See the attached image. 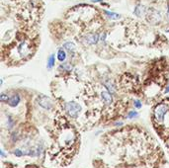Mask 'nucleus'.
I'll return each instance as SVG.
<instances>
[{
	"instance_id": "6",
	"label": "nucleus",
	"mask_w": 169,
	"mask_h": 168,
	"mask_svg": "<svg viewBox=\"0 0 169 168\" xmlns=\"http://www.w3.org/2000/svg\"><path fill=\"white\" fill-rule=\"evenodd\" d=\"M101 99H102L103 103L105 104V105H107V106L111 105L113 102L112 94H111L109 91H102L101 92Z\"/></svg>"
},
{
	"instance_id": "10",
	"label": "nucleus",
	"mask_w": 169,
	"mask_h": 168,
	"mask_svg": "<svg viewBox=\"0 0 169 168\" xmlns=\"http://www.w3.org/2000/svg\"><path fill=\"white\" fill-rule=\"evenodd\" d=\"M56 56H57V59L59 60V62H65V60L66 59V50L65 49H59V50H57V53H56Z\"/></svg>"
},
{
	"instance_id": "2",
	"label": "nucleus",
	"mask_w": 169,
	"mask_h": 168,
	"mask_svg": "<svg viewBox=\"0 0 169 168\" xmlns=\"http://www.w3.org/2000/svg\"><path fill=\"white\" fill-rule=\"evenodd\" d=\"M65 110L71 118H77L81 112V106L74 101H70L65 104Z\"/></svg>"
},
{
	"instance_id": "17",
	"label": "nucleus",
	"mask_w": 169,
	"mask_h": 168,
	"mask_svg": "<svg viewBox=\"0 0 169 168\" xmlns=\"http://www.w3.org/2000/svg\"><path fill=\"white\" fill-rule=\"evenodd\" d=\"M129 119H134V118H136L137 117V112H134V111H131V112H130L129 114H128V116H127Z\"/></svg>"
},
{
	"instance_id": "13",
	"label": "nucleus",
	"mask_w": 169,
	"mask_h": 168,
	"mask_svg": "<svg viewBox=\"0 0 169 168\" xmlns=\"http://www.w3.org/2000/svg\"><path fill=\"white\" fill-rule=\"evenodd\" d=\"M105 14H106V16L111 20H118V19H120V17H121L119 14H117V13L110 12V11H105Z\"/></svg>"
},
{
	"instance_id": "7",
	"label": "nucleus",
	"mask_w": 169,
	"mask_h": 168,
	"mask_svg": "<svg viewBox=\"0 0 169 168\" xmlns=\"http://www.w3.org/2000/svg\"><path fill=\"white\" fill-rule=\"evenodd\" d=\"M62 48L66 50V52H68L69 55H71V56H73L76 52V46H75V44L72 43V42L65 43L62 46Z\"/></svg>"
},
{
	"instance_id": "4",
	"label": "nucleus",
	"mask_w": 169,
	"mask_h": 168,
	"mask_svg": "<svg viewBox=\"0 0 169 168\" xmlns=\"http://www.w3.org/2000/svg\"><path fill=\"white\" fill-rule=\"evenodd\" d=\"M38 103L42 108L46 109V110H50L53 108L52 100H50V98H48L47 96H44V95L40 96L38 98Z\"/></svg>"
},
{
	"instance_id": "9",
	"label": "nucleus",
	"mask_w": 169,
	"mask_h": 168,
	"mask_svg": "<svg viewBox=\"0 0 169 168\" xmlns=\"http://www.w3.org/2000/svg\"><path fill=\"white\" fill-rule=\"evenodd\" d=\"M20 101H21V98H20L19 94H14V95L10 96V98H9L7 103L10 107H16V106H18Z\"/></svg>"
},
{
	"instance_id": "1",
	"label": "nucleus",
	"mask_w": 169,
	"mask_h": 168,
	"mask_svg": "<svg viewBox=\"0 0 169 168\" xmlns=\"http://www.w3.org/2000/svg\"><path fill=\"white\" fill-rule=\"evenodd\" d=\"M168 109H169L168 106L166 105V104H164V103L158 104V105L155 107V109L153 111V116H154L155 121H156L157 123H162V122H163L165 114L167 113Z\"/></svg>"
},
{
	"instance_id": "16",
	"label": "nucleus",
	"mask_w": 169,
	"mask_h": 168,
	"mask_svg": "<svg viewBox=\"0 0 169 168\" xmlns=\"http://www.w3.org/2000/svg\"><path fill=\"white\" fill-rule=\"evenodd\" d=\"M9 98H10V97L4 92L0 94V101H1V102H8Z\"/></svg>"
},
{
	"instance_id": "20",
	"label": "nucleus",
	"mask_w": 169,
	"mask_h": 168,
	"mask_svg": "<svg viewBox=\"0 0 169 168\" xmlns=\"http://www.w3.org/2000/svg\"><path fill=\"white\" fill-rule=\"evenodd\" d=\"M14 153L16 154L17 156H21V155H23V152L20 149H16L15 151H14Z\"/></svg>"
},
{
	"instance_id": "14",
	"label": "nucleus",
	"mask_w": 169,
	"mask_h": 168,
	"mask_svg": "<svg viewBox=\"0 0 169 168\" xmlns=\"http://www.w3.org/2000/svg\"><path fill=\"white\" fill-rule=\"evenodd\" d=\"M59 68H60V69H62L63 71H67V72H69V71H71V70H72V65L70 64V63L65 62V63H62V64H60Z\"/></svg>"
},
{
	"instance_id": "19",
	"label": "nucleus",
	"mask_w": 169,
	"mask_h": 168,
	"mask_svg": "<svg viewBox=\"0 0 169 168\" xmlns=\"http://www.w3.org/2000/svg\"><path fill=\"white\" fill-rule=\"evenodd\" d=\"M106 37H107V34L106 33H103L102 35H101V38H100V41L102 42V43H105L106 42Z\"/></svg>"
},
{
	"instance_id": "8",
	"label": "nucleus",
	"mask_w": 169,
	"mask_h": 168,
	"mask_svg": "<svg viewBox=\"0 0 169 168\" xmlns=\"http://www.w3.org/2000/svg\"><path fill=\"white\" fill-rule=\"evenodd\" d=\"M149 13L150 14L148 15V17H149V21L150 22H153V19H154V23H157V22H159L160 20H161V14H160V12H158L157 10H149Z\"/></svg>"
},
{
	"instance_id": "15",
	"label": "nucleus",
	"mask_w": 169,
	"mask_h": 168,
	"mask_svg": "<svg viewBox=\"0 0 169 168\" xmlns=\"http://www.w3.org/2000/svg\"><path fill=\"white\" fill-rule=\"evenodd\" d=\"M104 85H105V87H106V88L108 89V91H109V92L113 95V94L115 93V88H114V86L112 85V84H111V83H108V82H105Z\"/></svg>"
},
{
	"instance_id": "22",
	"label": "nucleus",
	"mask_w": 169,
	"mask_h": 168,
	"mask_svg": "<svg viewBox=\"0 0 169 168\" xmlns=\"http://www.w3.org/2000/svg\"><path fill=\"white\" fill-rule=\"evenodd\" d=\"M165 92H166V93H168V92H169V86L167 87L166 89H165Z\"/></svg>"
},
{
	"instance_id": "21",
	"label": "nucleus",
	"mask_w": 169,
	"mask_h": 168,
	"mask_svg": "<svg viewBox=\"0 0 169 168\" xmlns=\"http://www.w3.org/2000/svg\"><path fill=\"white\" fill-rule=\"evenodd\" d=\"M166 18H167V21L169 22V3H168L167 9H166Z\"/></svg>"
},
{
	"instance_id": "18",
	"label": "nucleus",
	"mask_w": 169,
	"mask_h": 168,
	"mask_svg": "<svg viewBox=\"0 0 169 168\" xmlns=\"http://www.w3.org/2000/svg\"><path fill=\"white\" fill-rule=\"evenodd\" d=\"M134 107H136V108H137V109H140L141 108V102L140 100H134Z\"/></svg>"
},
{
	"instance_id": "12",
	"label": "nucleus",
	"mask_w": 169,
	"mask_h": 168,
	"mask_svg": "<svg viewBox=\"0 0 169 168\" xmlns=\"http://www.w3.org/2000/svg\"><path fill=\"white\" fill-rule=\"evenodd\" d=\"M56 64V58H55V55H50L48 58V69H52L53 66Z\"/></svg>"
},
{
	"instance_id": "11",
	"label": "nucleus",
	"mask_w": 169,
	"mask_h": 168,
	"mask_svg": "<svg viewBox=\"0 0 169 168\" xmlns=\"http://www.w3.org/2000/svg\"><path fill=\"white\" fill-rule=\"evenodd\" d=\"M145 12V9L143 5H137L134 10V14L137 17H141V15H143Z\"/></svg>"
},
{
	"instance_id": "3",
	"label": "nucleus",
	"mask_w": 169,
	"mask_h": 168,
	"mask_svg": "<svg viewBox=\"0 0 169 168\" xmlns=\"http://www.w3.org/2000/svg\"><path fill=\"white\" fill-rule=\"evenodd\" d=\"M30 44L29 42L27 41H23L22 43L19 44L18 48H17V52H18L19 56H21V58H25L29 55L30 52Z\"/></svg>"
},
{
	"instance_id": "5",
	"label": "nucleus",
	"mask_w": 169,
	"mask_h": 168,
	"mask_svg": "<svg viewBox=\"0 0 169 168\" xmlns=\"http://www.w3.org/2000/svg\"><path fill=\"white\" fill-rule=\"evenodd\" d=\"M84 41H85V43L89 46L96 45V44L100 41V36L98 35L97 33L89 34V35H87L85 38H84Z\"/></svg>"
}]
</instances>
